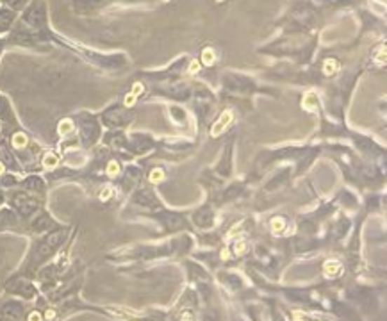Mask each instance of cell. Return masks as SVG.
<instances>
[{
    "label": "cell",
    "mask_w": 387,
    "mask_h": 321,
    "mask_svg": "<svg viewBox=\"0 0 387 321\" xmlns=\"http://www.w3.org/2000/svg\"><path fill=\"white\" fill-rule=\"evenodd\" d=\"M232 122H234V113H232V111H223L222 116L218 118V122L212 125L211 134H212V136H219V134L227 129V127L231 125Z\"/></svg>",
    "instance_id": "cell-1"
},
{
    "label": "cell",
    "mask_w": 387,
    "mask_h": 321,
    "mask_svg": "<svg viewBox=\"0 0 387 321\" xmlns=\"http://www.w3.org/2000/svg\"><path fill=\"white\" fill-rule=\"evenodd\" d=\"M337 71V61L336 59H329V61H325L323 64V74L325 75H334Z\"/></svg>",
    "instance_id": "cell-2"
},
{
    "label": "cell",
    "mask_w": 387,
    "mask_h": 321,
    "mask_svg": "<svg viewBox=\"0 0 387 321\" xmlns=\"http://www.w3.org/2000/svg\"><path fill=\"white\" fill-rule=\"evenodd\" d=\"M215 59H216V54L212 48H205V50L202 52V61L203 64H208V67H211L212 63H215Z\"/></svg>",
    "instance_id": "cell-3"
},
{
    "label": "cell",
    "mask_w": 387,
    "mask_h": 321,
    "mask_svg": "<svg viewBox=\"0 0 387 321\" xmlns=\"http://www.w3.org/2000/svg\"><path fill=\"white\" fill-rule=\"evenodd\" d=\"M13 143H15V146L22 149V146L27 145V137H25V134H16V136L13 137Z\"/></svg>",
    "instance_id": "cell-4"
},
{
    "label": "cell",
    "mask_w": 387,
    "mask_h": 321,
    "mask_svg": "<svg viewBox=\"0 0 387 321\" xmlns=\"http://www.w3.org/2000/svg\"><path fill=\"white\" fill-rule=\"evenodd\" d=\"M163 179H165V172H163V170H154V172L150 173V180H152L154 184H156V182H161Z\"/></svg>",
    "instance_id": "cell-5"
},
{
    "label": "cell",
    "mask_w": 387,
    "mask_h": 321,
    "mask_svg": "<svg viewBox=\"0 0 387 321\" xmlns=\"http://www.w3.org/2000/svg\"><path fill=\"white\" fill-rule=\"evenodd\" d=\"M271 228H273L275 234H278V232H280L282 228H284V219H282V218H275L273 221H271Z\"/></svg>",
    "instance_id": "cell-6"
},
{
    "label": "cell",
    "mask_w": 387,
    "mask_h": 321,
    "mask_svg": "<svg viewBox=\"0 0 387 321\" xmlns=\"http://www.w3.org/2000/svg\"><path fill=\"white\" fill-rule=\"evenodd\" d=\"M118 172H120V166H118V163L111 160L109 165H107V175L114 177V175H118Z\"/></svg>",
    "instance_id": "cell-7"
},
{
    "label": "cell",
    "mask_w": 387,
    "mask_h": 321,
    "mask_svg": "<svg viewBox=\"0 0 387 321\" xmlns=\"http://www.w3.org/2000/svg\"><path fill=\"white\" fill-rule=\"evenodd\" d=\"M55 165H57V157L48 153V156L45 157V166H47V168H54Z\"/></svg>",
    "instance_id": "cell-8"
},
{
    "label": "cell",
    "mask_w": 387,
    "mask_h": 321,
    "mask_svg": "<svg viewBox=\"0 0 387 321\" xmlns=\"http://www.w3.org/2000/svg\"><path fill=\"white\" fill-rule=\"evenodd\" d=\"M375 61H376V63H379V64H382L383 61H386V47H380L379 50H376Z\"/></svg>",
    "instance_id": "cell-9"
},
{
    "label": "cell",
    "mask_w": 387,
    "mask_h": 321,
    "mask_svg": "<svg viewBox=\"0 0 387 321\" xmlns=\"http://www.w3.org/2000/svg\"><path fill=\"white\" fill-rule=\"evenodd\" d=\"M339 268H341L339 263H327V264H325V271H327L329 275H334L337 270H339Z\"/></svg>",
    "instance_id": "cell-10"
},
{
    "label": "cell",
    "mask_w": 387,
    "mask_h": 321,
    "mask_svg": "<svg viewBox=\"0 0 387 321\" xmlns=\"http://www.w3.org/2000/svg\"><path fill=\"white\" fill-rule=\"evenodd\" d=\"M245 250H247V245H245V241H238V243H236V254L241 255Z\"/></svg>",
    "instance_id": "cell-11"
},
{
    "label": "cell",
    "mask_w": 387,
    "mask_h": 321,
    "mask_svg": "<svg viewBox=\"0 0 387 321\" xmlns=\"http://www.w3.org/2000/svg\"><path fill=\"white\" fill-rule=\"evenodd\" d=\"M68 129H72V122H68V120L59 125V132H61V134H67Z\"/></svg>",
    "instance_id": "cell-12"
},
{
    "label": "cell",
    "mask_w": 387,
    "mask_h": 321,
    "mask_svg": "<svg viewBox=\"0 0 387 321\" xmlns=\"http://www.w3.org/2000/svg\"><path fill=\"white\" fill-rule=\"evenodd\" d=\"M134 102H136V97H134V95H133V93H130V95H127V97H125V106H127V107L134 106Z\"/></svg>",
    "instance_id": "cell-13"
},
{
    "label": "cell",
    "mask_w": 387,
    "mask_h": 321,
    "mask_svg": "<svg viewBox=\"0 0 387 321\" xmlns=\"http://www.w3.org/2000/svg\"><path fill=\"white\" fill-rule=\"evenodd\" d=\"M200 70V63L198 61H193L191 67H189V74H196Z\"/></svg>",
    "instance_id": "cell-14"
},
{
    "label": "cell",
    "mask_w": 387,
    "mask_h": 321,
    "mask_svg": "<svg viewBox=\"0 0 387 321\" xmlns=\"http://www.w3.org/2000/svg\"><path fill=\"white\" fill-rule=\"evenodd\" d=\"M111 193H113V191H111V188H109V186H107V188L104 189V193H102V195H100V200H107L111 196Z\"/></svg>",
    "instance_id": "cell-15"
},
{
    "label": "cell",
    "mask_w": 387,
    "mask_h": 321,
    "mask_svg": "<svg viewBox=\"0 0 387 321\" xmlns=\"http://www.w3.org/2000/svg\"><path fill=\"white\" fill-rule=\"evenodd\" d=\"M141 91H143V86H141L140 83L134 84V90H133V95H134V97H137V95H140Z\"/></svg>",
    "instance_id": "cell-16"
},
{
    "label": "cell",
    "mask_w": 387,
    "mask_h": 321,
    "mask_svg": "<svg viewBox=\"0 0 387 321\" xmlns=\"http://www.w3.org/2000/svg\"><path fill=\"white\" fill-rule=\"evenodd\" d=\"M31 321H39V314H32V316H31Z\"/></svg>",
    "instance_id": "cell-17"
},
{
    "label": "cell",
    "mask_w": 387,
    "mask_h": 321,
    "mask_svg": "<svg viewBox=\"0 0 387 321\" xmlns=\"http://www.w3.org/2000/svg\"><path fill=\"white\" fill-rule=\"evenodd\" d=\"M2 172H4V166L0 165V173H2Z\"/></svg>",
    "instance_id": "cell-18"
},
{
    "label": "cell",
    "mask_w": 387,
    "mask_h": 321,
    "mask_svg": "<svg viewBox=\"0 0 387 321\" xmlns=\"http://www.w3.org/2000/svg\"><path fill=\"white\" fill-rule=\"evenodd\" d=\"M216 2H223V0H216Z\"/></svg>",
    "instance_id": "cell-19"
},
{
    "label": "cell",
    "mask_w": 387,
    "mask_h": 321,
    "mask_svg": "<svg viewBox=\"0 0 387 321\" xmlns=\"http://www.w3.org/2000/svg\"><path fill=\"white\" fill-rule=\"evenodd\" d=\"M165 2H168V0H165Z\"/></svg>",
    "instance_id": "cell-20"
}]
</instances>
